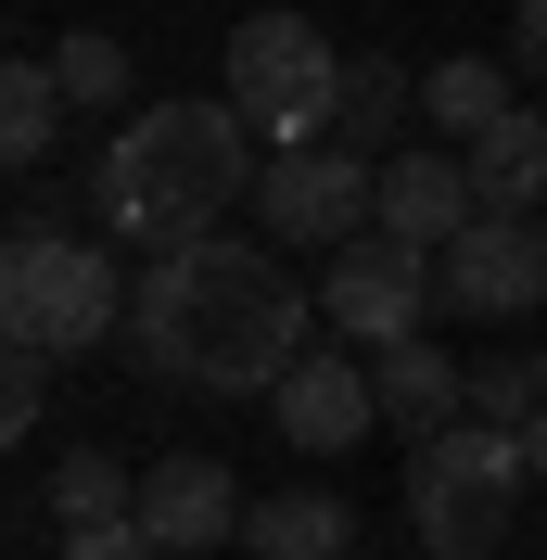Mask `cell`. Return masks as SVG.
Segmentation results:
<instances>
[{"label": "cell", "mask_w": 547, "mask_h": 560, "mask_svg": "<svg viewBox=\"0 0 547 560\" xmlns=\"http://www.w3.org/2000/svg\"><path fill=\"white\" fill-rule=\"evenodd\" d=\"M306 293L280 268L268 243H242V230H205V243H178L140 268L128 293V357L140 370H166V383H205V395H280V370L306 357Z\"/></svg>", "instance_id": "cell-1"}, {"label": "cell", "mask_w": 547, "mask_h": 560, "mask_svg": "<svg viewBox=\"0 0 547 560\" xmlns=\"http://www.w3.org/2000/svg\"><path fill=\"white\" fill-rule=\"evenodd\" d=\"M242 191H255V128L230 115V90L217 103H140L103 140V166H90V217L115 243H140V255L205 243Z\"/></svg>", "instance_id": "cell-2"}, {"label": "cell", "mask_w": 547, "mask_h": 560, "mask_svg": "<svg viewBox=\"0 0 547 560\" xmlns=\"http://www.w3.org/2000/svg\"><path fill=\"white\" fill-rule=\"evenodd\" d=\"M0 331L51 357H90L103 331H128V280H115L103 243H77L65 217H13L0 243Z\"/></svg>", "instance_id": "cell-3"}, {"label": "cell", "mask_w": 547, "mask_h": 560, "mask_svg": "<svg viewBox=\"0 0 547 560\" xmlns=\"http://www.w3.org/2000/svg\"><path fill=\"white\" fill-rule=\"evenodd\" d=\"M522 433H497V420H445V433H420L408 446V535L433 560H484L510 548V510H522Z\"/></svg>", "instance_id": "cell-4"}, {"label": "cell", "mask_w": 547, "mask_h": 560, "mask_svg": "<svg viewBox=\"0 0 547 560\" xmlns=\"http://www.w3.org/2000/svg\"><path fill=\"white\" fill-rule=\"evenodd\" d=\"M331 90H344V51H331L318 13L268 0V13H242V26H230V115L268 140V153L331 140Z\"/></svg>", "instance_id": "cell-5"}, {"label": "cell", "mask_w": 547, "mask_h": 560, "mask_svg": "<svg viewBox=\"0 0 547 560\" xmlns=\"http://www.w3.org/2000/svg\"><path fill=\"white\" fill-rule=\"evenodd\" d=\"M318 318H331L344 345H408L420 318H433V243H395V230H357V243H331V268H318Z\"/></svg>", "instance_id": "cell-6"}, {"label": "cell", "mask_w": 547, "mask_h": 560, "mask_svg": "<svg viewBox=\"0 0 547 560\" xmlns=\"http://www.w3.org/2000/svg\"><path fill=\"white\" fill-rule=\"evenodd\" d=\"M433 318H472V331H497V318H547V230L484 205L458 243H433Z\"/></svg>", "instance_id": "cell-7"}, {"label": "cell", "mask_w": 547, "mask_h": 560, "mask_svg": "<svg viewBox=\"0 0 547 560\" xmlns=\"http://www.w3.org/2000/svg\"><path fill=\"white\" fill-rule=\"evenodd\" d=\"M255 217H268L280 243H357L382 217V166L357 140H293V153L255 166Z\"/></svg>", "instance_id": "cell-8"}, {"label": "cell", "mask_w": 547, "mask_h": 560, "mask_svg": "<svg viewBox=\"0 0 547 560\" xmlns=\"http://www.w3.org/2000/svg\"><path fill=\"white\" fill-rule=\"evenodd\" d=\"M280 446H306V458H344V446H370L382 433V383H370V345H306L293 370H280Z\"/></svg>", "instance_id": "cell-9"}, {"label": "cell", "mask_w": 547, "mask_h": 560, "mask_svg": "<svg viewBox=\"0 0 547 560\" xmlns=\"http://www.w3.org/2000/svg\"><path fill=\"white\" fill-rule=\"evenodd\" d=\"M140 523H153L178 560H191V548H230L255 510H242V485L217 471V458H178V446H166L153 471H140Z\"/></svg>", "instance_id": "cell-10"}, {"label": "cell", "mask_w": 547, "mask_h": 560, "mask_svg": "<svg viewBox=\"0 0 547 560\" xmlns=\"http://www.w3.org/2000/svg\"><path fill=\"white\" fill-rule=\"evenodd\" d=\"M472 217H484L472 153H433V140H420V153H382V230H395V243H458Z\"/></svg>", "instance_id": "cell-11"}, {"label": "cell", "mask_w": 547, "mask_h": 560, "mask_svg": "<svg viewBox=\"0 0 547 560\" xmlns=\"http://www.w3.org/2000/svg\"><path fill=\"white\" fill-rule=\"evenodd\" d=\"M370 383H382V433H408V446L445 433V420H472V370H458L445 345H420V331L370 357Z\"/></svg>", "instance_id": "cell-12"}, {"label": "cell", "mask_w": 547, "mask_h": 560, "mask_svg": "<svg viewBox=\"0 0 547 560\" xmlns=\"http://www.w3.org/2000/svg\"><path fill=\"white\" fill-rule=\"evenodd\" d=\"M458 153H472V191H484V205H497V217H535L547 205V115H497V128H472V140H458Z\"/></svg>", "instance_id": "cell-13"}, {"label": "cell", "mask_w": 547, "mask_h": 560, "mask_svg": "<svg viewBox=\"0 0 547 560\" xmlns=\"http://www.w3.org/2000/svg\"><path fill=\"white\" fill-rule=\"evenodd\" d=\"M255 560H357V510H344L331 485H306V497H268L255 510Z\"/></svg>", "instance_id": "cell-14"}, {"label": "cell", "mask_w": 547, "mask_h": 560, "mask_svg": "<svg viewBox=\"0 0 547 560\" xmlns=\"http://www.w3.org/2000/svg\"><path fill=\"white\" fill-rule=\"evenodd\" d=\"M420 103V77L395 65V51H344V90H331V140H357V153H382V128Z\"/></svg>", "instance_id": "cell-15"}, {"label": "cell", "mask_w": 547, "mask_h": 560, "mask_svg": "<svg viewBox=\"0 0 547 560\" xmlns=\"http://www.w3.org/2000/svg\"><path fill=\"white\" fill-rule=\"evenodd\" d=\"M65 115H77V90L51 77V51H26V65L0 77V153H13V166H38V153L65 140Z\"/></svg>", "instance_id": "cell-16"}, {"label": "cell", "mask_w": 547, "mask_h": 560, "mask_svg": "<svg viewBox=\"0 0 547 560\" xmlns=\"http://www.w3.org/2000/svg\"><path fill=\"white\" fill-rule=\"evenodd\" d=\"M510 77H522V65H497V51H445V65L420 77V115L472 140V128H497V115H510Z\"/></svg>", "instance_id": "cell-17"}, {"label": "cell", "mask_w": 547, "mask_h": 560, "mask_svg": "<svg viewBox=\"0 0 547 560\" xmlns=\"http://www.w3.org/2000/svg\"><path fill=\"white\" fill-rule=\"evenodd\" d=\"M128 510H140V471H128V458H103V446H77L65 458V471H51V523H128Z\"/></svg>", "instance_id": "cell-18"}, {"label": "cell", "mask_w": 547, "mask_h": 560, "mask_svg": "<svg viewBox=\"0 0 547 560\" xmlns=\"http://www.w3.org/2000/svg\"><path fill=\"white\" fill-rule=\"evenodd\" d=\"M51 77H65V90H77V115H103V103H128V38H115V26H65V38H51Z\"/></svg>", "instance_id": "cell-19"}, {"label": "cell", "mask_w": 547, "mask_h": 560, "mask_svg": "<svg viewBox=\"0 0 547 560\" xmlns=\"http://www.w3.org/2000/svg\"><path fill=\"white\" fill-rule=\"evenodd\" d=\"M535 408H547V370H535V357H472V420L522 433Z\"/></svg>", "instance_id": "cell-20"}, {"label": "cell", "mask_w": 547, "mask_h": 560, "mask_svg": "<svg viewBox=\"0 0 547 560\" xmlns=\"http://www.w3.org/2000/svg\"><path fill=\"white\" fill-rule=\"evenodd\" d=\"M0 420H13V433L51 420V345H13V357H0Z\"/></svg>", "instance_id": "cell-21"}, {"label": "cell", "mask_w": 547, "mask_h": 560, "mask_svg": "<svg viewBox=\"0 0 547 560\" xmlns=\"http://www.w3.org/2000/svg\"><path fill=\"white\" fill-rule=\"evenodd\" d=\"M65 560H178V548L128 510V523H77V535H65Z\"/></svg>", "instance_id": "cell-22"}, {"label": "cell", "mask_w": 547, "mask_h": 560, "mask_svg": "<svg viewBox=\"0 0 547 560\" xmlns=\"http://www.w3.org/2000/svg\"><path fill=\"white\" fill-rule=\"evenodd\" d=\"M510 65L547 77V0H522V13H510Z\"/></svg>", "instance_id": "cell-23"}, {"label": "cell", "mask_w": 547, "mask_h": 560, "mask_svg": "<svg viewBox=\"0 0 547 560\" xmlns=\"http://www.w3.org/2000/svg\"><path fill=\"white\" fill-rule=\"evenodd\" d=\"M522 471H535V485H547V408L522 420Z\"/></svg>", "instance_id": "cell-24"}, {"label": "cell", "mask_w": 547, "mask_h": 560, "mask_svg": "<svg viewBox=\"0 0 547 560\" xmlns=\"http://www.w3.org/2000/svg\"><path fill=\"white\" fill-rule=\"evenodd\" d=\"M535 370H547V331H535Z\"/></svg>", "instance_id": "cell-25"}, {"label": "cell", "mask_w": 547, "mask_h": 560, "mask_svg": "<svg viewBox=\"0 0 547 560\" xmlns=\"http://www.w3.org/2000/svg\"><path fill=\"white\" fill-rule=\"evenodd\" d=\"M357 560H370V548H357Z\"/></svg>", "instance_id": "cell-26"}]
</instances>
